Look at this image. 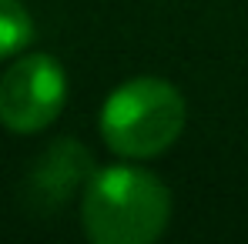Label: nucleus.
Returning a JSON list of instances; mask_svg holds the SVG:
<instances>
[{
	"instance_id": "nucleus-5",
	"label": "nucleus",
	"mask_w": 248,
	"mask_h": 244,
	"mask_svg": "<svg viewBox=\"0 0 248 244\" xmlns=\"http://www.w3.org/2000/svg\"><path fill=\"white\" fill-rule=\"evenodd\" d=\"M34 41V17L20 0H0V60L20 54Z\"/></svg>"
},
{
	"instance_id": "nucleus-3",
	"label": "nucleus",
	"mask_w": 248,
	"mask_h": 244,
	"mask_svg": "<svg viewBox=\"0 0 248 244\" xmlns=\"http://www.w3.org/2000/svg\"><path fill=\"white\" fill-rule=\"evenodd\" d=\"M67 100V74L57 57H17L0 77V124L14 134H37L61 117Z\"/></svg>"
},
{
	"instance_id": "nucleus-2",
	"label": "nucleus",
	"mask_w": 248,
	"mask_h": 244,
	"mask_svg": "<svg viewBox=\"0 0 248 244\" xmlns=\"http://www.w3.org/2000/svg\"><path fill=\"white\" fill-rule=\"evenodd\" d=\"M188 124L181 90L165 77H131L101 104V137L124 161H148L165 154Z\"/></svg>"
},
{
	"instance_id": "nucleus-4",
	"label": "nucleus",
	"mask_w": 248,
	"mask_h": 244,
	"mask_svg": "<svg viewBox=\"0 0 248 244\" xmlns=\"http://www.w3.org/2000/svg\"><path fill=\"white\" fill-rule=\"evenodd\" d=\"M91 174L94 171H91L87 147H81L78 141H61L34 167V194L47 204H64L74 194V187Z\"/></svg>"
},
{
	"instance_id": "nucleus-1",
	"label": "nucleus",
	"mask_w": 248,
	"mask_h": 244,
	"mask_svg": "<svg viewBox=\"0 0 248 244\" xmlns=\"http://www.w3.org/2000/svg\"><path fill=\"white\" fill-rule=\"evenodd\" d=\"M171 221L165 181L138 164L97 167L81 198V228L94 244H151Z\"/></svg>"
}]
</instances>
